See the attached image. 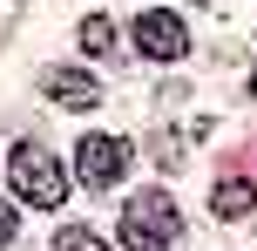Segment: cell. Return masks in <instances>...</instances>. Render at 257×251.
<instances>
[{"label":"cell","mask_w":257,"mask_h":251,"mask_svg":"<svg viewBox=\"0 0 257 251\" xmlns=\"http://www.w3.org/2000/svg\"><path fill=\"white\" fill-rule=\"evenodd\" d=\"M81 48L88 54H115V21H108V14H88V21H81Z\"/></svg>","instance_id":"7"},{"label":"cell","mask_w":257,"mask_h":251,"mask_svg":"<svg viewBox=\"0 0 257 251\" xmlns=\"http://www.w3.org/2000/svg\"><path fill=\"white\" fill-rule=\"evenodd\" d=\"M183 238V211L169 190H136V197L122 204V244L128 251H163Z\"/></svg>","instance_id":"1"},{"label":"cell","mask_w":257,"mask_h":251,"mask_svg":"<svg viewBox=\"0 0 257 251\" xmlns=\"http://www.w3.org/2000/svg\"><path fill=\"white\" fill-rule=\"evenodd\" d=\"M54 251H108L95 231H81V224H68V231H54Z\"/></svg>","instance_id":"8"},{"label":"cell","mask_w":257,"mask_h":251,"mask_svg":"<svg viewBox=\"0 0 257 251\" xmlns=\"http://www.w3.org/2000/svg\"><path fill=\"white\" fill-rule=\"evenodd\" d=\"M250 95H257V75H250Z\"/></svg>","instance_id":"11"},{"label":"cell","mask_w":257,"mask_h":251,"mask_svg":"<svg viewBox=\"0 0 257 251\" xmlns=\"http://www.w3.org/2000/svg\"><path fill=\"white\" fill-rule=\"evenodd\" d=\"M14 14H21V0H0V41H7V27H14Z\"/></svg>","instance_id":"10"},{"label":"cell","mask_w":257,"mask_h":251,"mask_svg":"<svg viewBox=\"0 0 257 251\" xmlns=\"http://www.w3.org/2000/svg\"><path fill=\"white\" fill-rule=\"evenodd\" d=\"M41 89H48V102H61V109H95L102 102V81L81 75V68H48Z\"/></svg>","instance_id":"5"},{"label":"cell","mask_w":257,"mask_h":251,"mask_svg":"<svg viewBox=\"0 0 257 251\" xmlns=\"http://www.w3.org/2000/svg\"><path fill=\"white\" fill-rule=\"evenodd\" d=\"M210 204H217V217H244V211H257V184L250 177H223Z\"/></svg>","instance_id":"6"},{"label":"cell","mask_w":257,"mask_h":251,"mask_svg":"<svg viewBox=\"0 0 257 251\" xmlns=\"http://www.w3.org/2000/svg\"><path fill=\"white\" fill-rule=\"evenodd\" d=\"M122 170H128V143H122V136H81V143H75V177L88 190L122 184Z\"/></svg>","instance_id":"3"},{"label":"cell","mask_w":257,"mask_h":251,"mask_svg":"<svg viewBox=\"0 0 257 251\" xmlns=\"http://www.w3.org/2000/svg\"><path fill=\"white\" fill-rule=\"evenodd\" d=\"M7 184H14V197L41 204V211H54V204L68 197V170H61L41 143H14V156H7Z\"/></svg>","instance_id":"2"},{"label":"cell","mask_w":257,"mask_h":251,"mask_svg":"<svg viewBox=\"0 0 257 251\" xmlns=\"http://www.w3.org/2000/svg\"><path fill=\"white\" fill-rule=\"evenodd\" d=\"M136 48L149 54V61H183V54H190V21H183V14H142L136 21Z\"/></svg>","instance_id":"4"},{"label":"cell","mask_w":257,"mask_h":251,"mask_svg":"<svg viewBox=\"0 0 257 251\" xmlns=\"http://www.w3.org/2000/svg\"><path fill=\"white\" fill-rule=\"evenodd\" d=\"M14 231H21V217H14V211H7V204H0V251H7V244H14Z\"/></svg>","instance_id":"9"}]
</instances>
